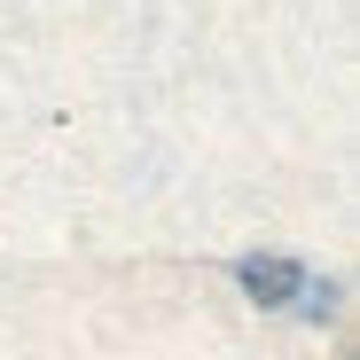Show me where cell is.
I'll list each match as a JSON object with an SVG mask.
<instances>
[{
    "label": "cell",
    "instance_id": "6da1fadb",
    "mask_svg": "<svg viewBox=\"0 0 360 360\" xmlns=\"http://www.w3.org/2000/svg\"><path fill=\"white\" fill-rule=\"evenodd\" d=\"M235 282H243L259 306H306V314H321V290H314V274L297 266V259L259 251V259H243V266H235Z\"/></svg>",
    "mask_w": 360,
    "mask_h": 360
}]
</instances>
